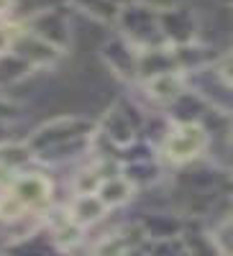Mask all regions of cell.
Segmentation results:
<instances>
[{
	"mask_svg": "<svg viewBox=\"0 0 233 256\" xmlns=\"http://www.w3.org/2000/svg\"><path fill=\"white\" fill-rule=\"evenodd\" d=\"M200 146H202V131L195 126H187L166 141V154L174 162H187L200 152Z\"/></svg>",
	"mask_w": 233,
	"mask_h": 256,
	"instance_id": "obj_1",
	"label": "cell"
}]
</instances>
